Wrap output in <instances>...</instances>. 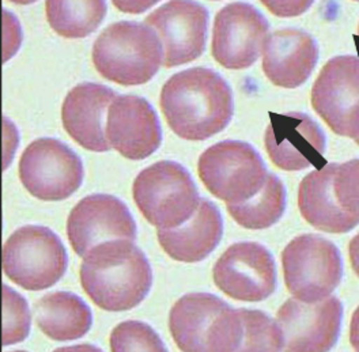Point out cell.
<instances>
[{
	"label": "cell",
	"mask_w": 359,
	"mask_h": 352,
	"mask_svg": "<svg viewBox=\"0 0 359 352\" xmlns=\"http://www.w3.org/2000/svg\"><path fill=\"white\" fill-rule=\"evenodd\" d=\"M159 104L170 130L189 142L222 133L234 113L229 83L218 72L203 67L170 76L162 88Z\"/></svg>",
	"instance_id": "obj_1"
},
{
	"label": "cell",
	"mask_w": 359,
	"mask_h": 352,
	"mask_svg": "<svg viewBox=\"0 0 359 352\" xmlns=\"http://www.w3.org/2000/svg\"><path fill=\"white\" fill-rule=\"evenodd\" d=\"M81 283L98 308L126 311L146 299L153 286V271L134 241H109L83 257Z\"/></svg>",
	"instance_id": "obj_2"
},
{
	"label": "cell",
	"mask_w": 359,
	"mask_h": 352,
	"mask_svg": "<svg viewBox=\"0 0 359 352\" xmlns=\"http://www.w3.org/2000/svg\"><path fill=\"white\" fill-rule=\"evenodd\" d=\"M169 330L181 351H241L240 309L230 308L212 294L194 292L180 298L170 310Z\"/></svg>",
	"instance_id": "obj_3"
},
{
	"label": "cell",
	"mask_w": 359,
	"mask_h": 352,
	"mask_svg": "<svg viewBox=\"0 0 359 352\" xmlns=\"http://www.w3.org/2000/svg\"><path fill=\"white\" fill-rule=\"evenodd\" d=\"M91 59L102 78L121 86H137L154 78L163 63V50L149 25L121 21L97 37Z\"/></svg>",
	"instance_id": "obj_4"
},
{
	"label": "cell",
	"mask_w": 359,
	"mask_h": 352,
	"mask_svg": "<svg viewBox=\"0 0 359 352\" xmlns=\"http://www.w3.org/2000/svg\"><path fill=\"white\" fill-rule=\"evenodd\" d=\"M135 204L157 229H172L189 219L199 203V192L189 172L173 161H161L135 178Z\"/></svg>",
	"instance_id": "obj_5"
},
{
	"label": "cell",
	"mask_w": 359,
	"mask_h": 352,
	"mask_svg": "<svg viewBox=\"0 0 359 352\" xmlns=\"http://www.w3.org/2000/svg\"><path fill=\"white\" fill-rule=\"evenodd\" d=\"M68 257L62 240L44 226L17 229L3 246V271L27 291L55 286L67 271Z\"/></svg>",
	"instance_id": "obj_6"
},
{
	"label": "cell",
	"mask_w": 359,
	"mask_h": 352,
	"mask_svg": "<svg viewBox=\"0 0 359 352\" xmlns=\"http://www.w3.org/2000/svg\"><path fill=\"white\" fill-rule=\"evenodd\" d=\"M198 172L208 192L226 204L253 198L269 176L262 155L238 140H224L208 147L199 158Z\"/></svg>",
	"instance_id": "obj_7"
},
{
	"label": "cell",
	"mask_w": 359,
	"mask_h": 352,
	"mask_svg": "<svg viewBox=\"0 0 359 352\" xmlns=\"http://www.w3.org/2000/svg\"><path fill=\"white\" fill-rule=\"evenodd\" d=\"M282 265L290 294L308 304L330 297L343 278L337 245L314 234L295 237L282 253Z\"/></svg>",
	"instance_id": "obj_8"
},
{
	"label": "cell",
	"mask_w": 359,
	"mask_h": 352,
	"mask_svg": "<svg viewBox=\"0 0 359 352\" xmlns=\"http://www.w3.org/2000/svg\"><path fill=\"white\" fill-rule=\"evenodd\" d=\"M81 158L60 140L41 137L32 142L20 161V178L26 191L44 201L72 196L83 182Z\"/></svg>",
	"instance_id": "obj_9"
},
{
	"label": "cell",
	"mask_w": 359,
	"mask_h": 352,
	"mask_svg": "<svg viewBox=\"0 0 359 352\" xmlns=\"http://www.w3.org/2000/svg\"><path fill=\"white\" fill-rule=\"evenodd\" d=\"M312 107L334 133L359 137V59L337 56L321 68L313 88Z\"/></svg>",
	"instance_id": "obj_10"
},
{
	"label": "cell",
	"mask_w": 359,
	"mask_h": 352,
	"mask_svg": "<svg viewBox=\"0 0 359 352\" xmlns=\"http://www.w3.org/2000/svg\"><path fill=\"white\" fill-rule=\"evenodd\" d=\"M269 21L252 4L236 1L218 11L211 53L219 66L245 69L260 57L269 37Z\"/></svg>",
	"instance_id": "obj_11"
},
{
	"label": "cell",
	"mask_w": 359,
	"mask_h": 352,
	"mask_svg": "<svg viewBox=\"0 0 359 352\" xmlns=\"http://www.w3.org/2000/svg\"><path fill=\"white\" fill-rule=\"evenodd\" d=\"M212 278L224 294L243 302H262L276 290L273 257L257 243L229 246L214 265Z\"/></svg>",
	"instance_id": "obj_12"
},
{
	"label": "cell",
	"mask_w": 359,
	"mask_h": 352,
	"mask_svg": "<svg viewBox=\"0 0 359 352\" xmlns=\"http://www.w3.org/2000/svg\"><path fill=\"white\" fill-rule=\"evenodd\" d=\"M343 320V305L337 297L308 304L292 298L276 313L283 337V350L292 352L330 351L337 344Z\"/></svg>",
	"instance_id": "obj_13"
},
{
	"label": "cell",
	"mask_w": 359,
	"mask_h": 352,
	"mask_svg": "<svg viewBox=\"0 0 359 352\" xmlns=\"http://www.w3.org/2000/svg\"><path fill=\"white\" fill-rule=\"evenodd\" d=\"M68 241L79 257L109 241H134L137 227L128 207L111 195H90L69 212Z\"/></svg>",
	"instance_id": "obj_14"
},
{
	"label": "cell",
	"mask_w": 359,
	"mask_h": 352,
	"mask_svg": "<svg viewBox=\"0 0 359 352\" xmlns=\"http://www.w3.org/2000/svg\"><path fill=\"white\" fill-rule=\"evenodd\" d=\"M163 45V66H182L199 59L208 30V11L195 0H170L144 20Z\"/></svg>",
	"instance_id": "obj_15"
},
{
	"label": "cell",
	"mask_w": 359,
	"mask_h": 352,
	"mask_svg": "<svg viewBox=\"0 0 359 352\" xmlns=\"http://www.w3.org/2000/svg\"><path fill=\"white\" fill-rule=\"evenodd\" d=\"M264 144L272 163L286 172H299L311 166L323 168L327 163L325 135L304 113H271Z\"/></svg>",
	"instance_id": "obj_16"
},
{
	"label": "cell",
	"mask_w": 359,
	"mask_h": 352,
	"mask_svg": "<svg viewBox=\"0 0 359 352\" xmlns=\"http://www.w3.org/2000/svg\"><path fill=\"white\" fill-rule=\"evenodd\" d=\"M107 140L120 155L142 161L156 153L162 131L157 113L150 102L137 95H117L107 113Z\"/></svg>",
	"instance_id": "obj_17"
},
{
	"label": "cell",
	"mask_w": 359,
	"mask_h": 352,
	"mask_svg": "<svg viewBox=\"0 0 359 352\" xmlns=\"http://www.w3.org/2000/svg\"><path fill=\"white\" fill-rule=\"evenodd\" d=\"M116 97L112 88L91 82L69 90L62 108V121L68 135L81 147L93 153H105L111 149L104 120Z\"/></svg>",
	"instance_id": "obj_18"
},
{
	"label": "cell",
	"mask_w": 359,
	"mask_h": 352,
	"mask_svg": "<svg viewBox=\"0 0 359 352\" xmlns=\"http://www.w3.org/2000/svg\"><path fill=\"white\" fill-rule=\"evenodd\" d=\"M263 53V71L278 88L302 86L318 62V46L313 37L292 27L269 34Z\"/></svg>",
	"instance_id": "obj_19"
},
{
	"label": "cell",
	"mask_w": 359,
	"mask_h": 352,
	"mask_svg": "<svg viewBox=\"0 0 359 352\" xmlns=\"http://www.w3.org/2000/svg\"><path fill=\"white\" fill-rule=\"evenodd\" d=\"M158 241L163 252L180 263H201L219 245L224 219L218 207L201 198L195 214L172 229H158Z\"/></svg>",
	"instance_id": "obj_20"
},
{
	"label": "cell",
	"mask_w": 359,
	"mask_h": 352,
	"mask_svg": "<svg viewBox=\"0 0 359 352\" xmlns=\"http://www.w3.org/2000/svg\"><path fill=\"white\" fill-rule=\"evenodd\" d=\"M337 163H325L311 172L301 181L298 189V207L301 215L314 229L343 234L354 230L359 219L344 212L334 194V176Z\"/></svg>",
	"instance_id": "obj_21"
},
{
	"label": "cell",
	"mask_w": 359,
	"mask_h": 352,
	"mask_svg": "<svg viewBox=\"0 0 359 352\" xmlns=\"http://www.w3.org/2000/svg\"><path fill=\"white\" fill-rule=\"evenodd\" d=\"M37 327L52 340L69 341L82 339L93 324L89 306L72 292H50L34 305Z\"/></svg>",
	"instance_id": "obj_22"
},
{
	"label": "cell",
	"mask_w": 359,
	"mask_h": 352,
	"mask_svg": "<svg viewBox=\"0 0 359 352\" xmlns=\"http://www.w3.org/2000/svg\"><path fill=\"white\" fill-rule=\"evenodd\" d=\"M107 0H46L45 14L52 30L65 39H85L107 15Z\"/></svg>",
	"instance_id": "obj_23"
},
{
	"label": "cell",
	"mask_w": 359,
	"mask_h": 352,
	"mask_svg": "<svg viewBox=\"0 0 359 352\" xmlns=\"http://www.w3.org/2000/svg\"><path fill=\"white\" fill-rule=\"evenodd\" d=\"M286 189L279 177L269 175L263 188L253 198L237 204H227V212L236 223L249 230H264L283 217Z\"/></svg>",
	"instance_id": "obj_24"
},
{
	"label": "cell",
	"mask_w": 359,
	"mask_h": 352,
	"mask_svg": "<svg viewBox=\"0 0 359 352\" xmlns=\"http://www.w3.org/2000/svg\"><path fill=\"white\" fill-rule=\"evenodd\" d=\"M243 317L241 351H282L283 337L276 321L260 310L240 309Z\"/></svg>",
	"instance_id": "obj_25"
},
{
	"label": "cell",
	"mask_w": 359,
	"mask_h": 352,
	"mask_svg": "<svg viewBox=\"0 0 359 352\" xmlns=\"http://www.w3.org/2000/svg\"><path fill=\"white\" fill-rule=\"evenodd\" d=\"M111 348L113 352L166 351L157 332L140 321L118 324L111 333Z\"/></svg>",
	"instance_id": "obj_26"
},
{
	"label": "cell",
	"mask_w": 359,
	"mask_h": 352,
	"mask_svg": "<svg viewBox=\"0 0 359 352\" xmlns=\"http://www.w3.org/2000/svg\"><path fill=\"white\" fill-rule=\"evenodd\" d=\"M30 330V313L25 298L3 286V346L23 341Z\"/></svg>",
	"instance_id": "obj_27"
},
{
	"label": "cell",
	"mask_w": 359,
	"mask_h": 352,
	"mask_svg": "<svg viewBox=\"0 0 359 352\" xmlns=\"http://www.w3.org/2000/svg\"><path fill=\"white\" fill-rule=\"evenodd\" d=\"M334 194L340 208L359 219V159L337 165Z\"/></svg>",
	"instance_id": "obj_28"
},
{
	"label": "cell",
	"mask_w": 359,
	"mask_h": 352,
	"mask_svg": "<svg viewBox=\"0 0 359 352\" xmlns=\"http://www.w3.org/2000/svg\"><path fill=\"white\" fill-rule=\"evenodd\" d=\"M266 8L280 18L299 17L306 13L316 0H260Z\"/></svg>",
	"instance_id": "obj_29"
},
{
	"label": "cell",
	"mask_w": 359,
	"mask_h": 352,
	"mask_svg": "<svg viewBox=\"0 0 359 352\" xmlns=\"http://www.w3.org/2000/svg\"><path fill=\"white\" fill-rule=\"evenodd\" d=\"M161 0H112L113 6L126 14H142Z\"/></svg>",
	"instance_id": "obj_30"
},
{
	"label": "cell",
	"mask_w": 359,
	"mask_h": 352,
	"mask_svg": "<svg viewBox=\"0 0 359 352\" xmlns=\"http://www.w3.org/2000/svg\"><path fill=\"white\" fill-rule=\"evenodd\" d=\"M350 343L355 351H359V306L354 311L350 323Z\"/></svg>",
	"instance_id": "obj_31"
},
{
	"label": "cell",
	"mask_w": 359,
	"mask_h": 352,
	"mask_svg": "<svg viewBox=\"0 0 359 352\" xmlns=\"http://www.w3.org/2000/svg\"><path fill=\"white\" fill-rule=\"evenodd\" d=\"M348 255H350V262L351 266L355 272V275L359 278V234H357L348 246Z\"/></svg>",
	"instance_id": "obj_32"
},
{
	"label": "cell",
	"mask_w": 359,
	"mask_h": 352,
	"mask_svg": "<svg viewBox=\"0 0 359 352\" xmlns=\"http://www.w3.org/2000/svg\"><path fill=\"white\" fill-rule=\"evenodd\" d=\"M11 3H15V4H21V6H27V4H32V3H36L37 0H8Z\"/></svg>",
	"instance_id": "obj_33"
},
{
	"label": "cell",
	"mask_w": 359,
	"mask_h": 352,
	"mask_svg": "<svg viewBox=\"0 0 359 352\" xmlns=\"http://www.w3.org/2000/svg\"><path fill=\"white\" fill-rule=\"evenodd\" d=\"M355 142H357V144H358L359 146V137H357V139H355Z\"/></svg>",
	"instance_id": "obj_34"
},
{
	"label": "cell",
	"mask_w": 359,
	"mask_h": 352,
	"mask_svg": "<svg viewBox=\"0 0 359 352\" xmlns=\"http://www.w3.org/2000/svg\"><path fill=\"white\" fill-rule=\"evenodd\" d=\"M354 1H359V0H354Z\"/></svg>",
	"instance_id": "obj_35"
},
{
	"label": "cell",
	"mask_w": 359,
	"mask_h": 352,
	"mask_svg": "<svg viewBox=\"0 0 359 352\" xmlns=\"http://www.w3.org/2000/svg\"><path fill=\"white\" fill-rule=\"evenodd\" d=\"M358 34H359V26H358Z\"/></svg>",
	"instance_id": "obj_36"
},
{
	"label": "cell",
	"mask_w": 359,
	"mask_h": 352,
	"mask_svg": "<svg viewBox=\"0 0 359 352\" xmlns=\"http://www.w3.org/2000/svg\"><path fill=\"white\" fill-rule=\"evenodd\" d=\"M212 1H217V0H212Z\"/></svg>",
	"instance_id": "obj_37"
}]
</instances>
